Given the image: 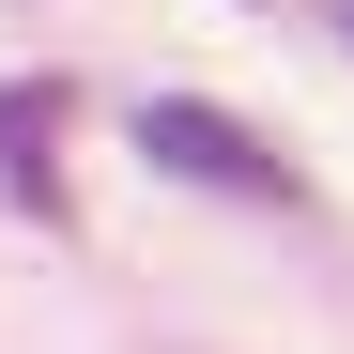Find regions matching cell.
I'll use <instances>...</instances> for the list:
<instances>
[{
  "label": "cell",
  "mask_w": 354,
  "mask_h": 354,
  "mask_svg": "<svg viewBox=\"0 0 354 354\" xmlns=\"http://www.w3.org/2000/svg\"><path fill=\"white\" fill-rule=\"evenodd\" d=\"M139 154L169 169V185H216V201H262V216L308 201V185H292V154L247 139V124H231V108H201V93H154V108H139Z\"/></svg>",
  "instance_id": "obj_1"
},
{
  "label": "cell",
  "mask_w": 354,
  "mask_h": 354,
  "mask_svg": "<svg viewBox=\"0 0 354 354\" xmlns=\"http://www.w3.org/2000/svg\"><path fill=\"white\" fill-rule=\"evenodd\" d=\"M62 124H77V77H16V93H0V185H16V216H46V231L77 216V185H62Z\"/></svg>",
  "instance_id": "obj_2"
},
{
  "label": "cell",
  "mask_w": 354,
  "mask_h": 354,
  "mask_svg": "<svg viewBox=\"0 0 354 354\" xmlns=\"http://www.w3.org/2000/svg\"><path fill=\"white\" fill-rule=\"evenodd\" d=\"M339 31H354V0H339Z\"/></svg>",
  "instance_id": "obj_3"
}]
</instances>
